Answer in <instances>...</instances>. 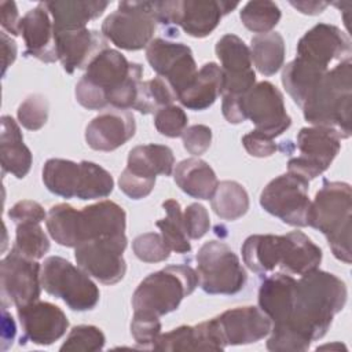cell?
<instances>
[{"instance_id":"cell-31","label":"cell","mask_w":352,"mask_h":352,"mask_svg":"<svg viewBox=\"0 0 352 352\" xmlns=\"http://www.w3.org/2000/svg\"><path fill=\"white\" fill-rule=\"evenodd\" d=\"M151 349L155 351H223L213 338L208 322L195 326H179L161 334Z\"/></svg>"},{"instance_id":"cell-40","label":"cell","mask_w":352,"mask_h":352,"mask_svg":"<svg viewBox=\"0 0 352 352\" xmlns=\"http://www.w3.org/2000/svg\"><path fill=\"white\" fill-rule=\"evenodd\" d=\"M280 10L274 1L258 0L246 3L241 12L239 18L245 28L254 33H270L280 21Z\"/></svg>"},{"instance_id":"cell-17","label":"cell","mask_w":352,"mask_h":352,"mask_svg":"<svg viewBox=\"0 0 352 352\" xmlns=\"http://www.w3.org/2000/svg\"><path fill=\"white\" fill-rule=\"evenodd\" d=\"M214 51L221 63L223 95L243 96L256 84L249 47L238 36L224 34Z\"/></svg>"},{"instance_id":"cell-4","label":"cell","mask_w":352,"mask_h":352,"mask_svg":"<svg viewBox=\"0 0 352 352\" xmlns=\"http://www.w3.org/2000/svg\"><path fill=\"white\" fill-rule=\"evenodd\" d=\"M352 190L348 183L323 180L311 202L308 226L320 231L336 258L351 264Z\"/></svg>"},{"instance_id":"cell-37","label":"cell","mask_w":352,"mask_h":352,"mask_svg":"<svg viewBox=\"0 0 352 352\" xmlns=\"http://www.w3.org/2000/svg\"><path fill=\"white\" fill-rule=\"evenodd\" d=\"M162 208L166 212V217L158 220L155 226L160 228L164 241L169 249L176 253H188L191 250V245L186 232L180 204L176 199H166L162 204Z\"/></svg>"},{"instance_id":"cell-34","label":"cell","mask_w":352,"mask_h":352,"mask_svg":"<svg viewBox=\"0 0 352 352\" xmlns=\"http://www.w3.org/2000/svg\"><path fill=\"white\" fill-rule=\"evenodd\" d=\"M250 58L263 76H272L283 66L285 40L280 33L270 32L257 34L250 40Z\"/></svg>"},{"instance_id":"cell-18","label":"cell","mask_w":352,"mask_h":352,"mask_svg":"<svg viewBox=\"0 0 352 352\" xmlns=\"http://www.w3.org/2000/svg\"><path fill=\"white\" fill-rule=\"evenodd\" d=\"M297 58L329 69L334 60L351 59V40L337 26L318 23L298 40Z\"/></svg>"},{"instance_id":"cell-39","label":"cell","mask_w":352,"mask_h":352,"mask_svg":"<svg viewBox=\"0 0 352 352\" xmlns=\"http://www.w3.org/2000/svg\"><path fill=\"white\" fill-rule=\"evenodd\" d=\"M176 99L177 95L169 82L157 76L151 80L142 81L133 110H138L142 114H150L161 107L172 104Z\"/></svg>"},{"instance_id":"cell-23","label":"cell","mask_w":352,"mask_h":352,"mask_svg":"<svg viewBox=\"0 0 352 352\" xmlns=\"http://www.w3.org/2000/svg\"><path fill=\"white\" fill-rule=\"evenodd\" d=\"M19 34H22L26 44V56H33L45 63L58 60L55 28L44 3H38L21 18Z\"/></svg>"},{"instance_id":"cell-48","label":"cell","mask_w":352,"mask_h":352,"mask_svg":"<svg viewBox=\"0 0 352 352\" xmlns=\"http://www.w3.org/2000/svg\"><path fill=\"white\" fill-rule=\"evenodd\" d=\"M118 186L120 190L131 199H142L153 191L155 186V179L143 177L125 168L120 175Z\"/></svg>"},{"instance_id":"cell-19","label":"cell","mask_w":352,"mask_h":352,"mask_svg":"<svg viewBox=\"0 0 352 352\" xmlns=\"http://www.w3.org/2000/svg\"><path fill=\"white\" fill-rule=\"evenodd\" d=\"M22 326L21 344L30 341L37 345H51L66 333L69 320L65 312L55 304L34 301L16 308Z\"/></svg>"},{"instance_id":"cell-33","label":"cell","mask_w":352,"mask_h":352,"mask_svg":"<svg viewBox=\"0 0 352 352\" xmlns=\"http://www.w3.org/2000/svg\"><path fill=\"white\" fill-rule=\"evenodd\" d=\"M173 165L175 155L168 146L150 143L136 146L129 151L126 169L143 177L155 179L157 175H172Z\"/></svg>"},{"instance_id":"cell-43","label":"cell","mask_w":352,"mask_h":352,"mask_svg":"<svg viewBox=\"0 0 352 352\" xmlns=\"http://www.w3.org/2000/svg\"><path fill=\"white\" fill-rule=\"evenodd\" d=\"M104 342L106 337L99 327L91 324H80L70 330L69 336L60 346V351L92 352L102 349Z\"/></svg>"},{"instance_id":"cell-13","label":"cell","mask_w":352,"mask_h":352,"mask_svg":"<svg viewBox=\"0 0 352 352\" xmlns=\"http://www.w3.org/2000/svg\"><path fill=\"white\" fill-rule=\"evenodd\" d=\"M216 341L226 349L228 345H246L265 338L272 327L271 319L257 307H238L209 319Z\"/></svg>"},{"instance_id":"cell-15","label":"cell","mask_w":352,"mask_h":352,"mask_svg":"<svg viewBox=\"0 0 352 352\" xmlns=\"http://www.w3.org/2000/svg\"><path fill=\"white\" fill-rule=\"evenodd\" d=\"M146 58L151 69L169 82L177 96L192 82L198 72L191 48L183 43L154 38L146 47Z\"/></svg>"},{"instance_id":"cell-44","label":"cell","mask_w":352,"mask_h":352,"mask_svg":"<svg viewBox=\"0 0 352 352\" xmlns=\"http://www.w3.org/2000/svg\"><path fill=\"white\" fill-rule=\"evenodd\" d=\"M135 256L144 263L165 261L170 256V249L161 234L146 232L138 235L132 242Z\"/></svg>"},{"instance_id":"cell-6","label":"cell","mask_w":352,"mask_h":352,"mask_svg":"<svg viewBox=\"0 0 352 352\" xmlns=\"http://www.w3.org/2000/svg\"><path fill=\"white\" fill-rule=\"evenodd\" d=\"M135 62L121 52L106 48L87 67L76 84V99L88 110H102L109 106L107 98L129 77Z\"/></svg>"},{"instance_id":"cell-52","label":"cell","mask_w":352,"mask_h":352,"mask_svg":"<svg viewBox=\"0 0 352 352\" xmlns=\"http://www.w3.org/2000/svg\"><path fill=\"white\" fill-rule=\"evenodd\" d=\"M0 21L4 30L12 36L19 34L21 18L18 14L16 4L14 1H1L0 3Z\"/></svg>"},{"instance_id":"cell-11","label":"cell","mask_w":352,"mask_h":352,"mask_svg":"<svg viewBox=\"0 0 352 352\" xmlns=\"http://www.w3.org/2000/svg\"><path fill=\"white\" fill-rule=\"evenodd\" d=\"M126 243L125 232L87 241L76 248L74 258L89 276L103 285H114L126 272V263L122 256Z\"/></svg>"},{"instance_id":"cell-38","label":"cell","mask_w":352,"mask_h":352,"mask_svg":"<svg viewBox=\"0 0 352 352\" xmlns=\"http://www.w3.org/2000/svg\"><path fill=\"white\" fill-rule=\"evenodd\" d=\"M114 180L111 175L100 165L91 161L80 162V180L76 197L85 199L106 198L111 194Z\"/></svg>"},{"instance_id":"cell-45","label":"cell","mask_w":352,"mask_h":352,"mask_svg":"<svg viewBox=\"0 0 352 352\" xmlns=\"http://www.w3.org/2000/svg\"><path fill=\"white\" fill-rule=\"evenodd\" d=\"M131 334L139 346L153 348L157 338L161 336L160 316L146 311H133Z\"/></svg>"},{"instance_id":"cell-5","label":"cell","mask_w":352,"mask_h":352,"mask_svg":"<svg viewBox=\"0 0 352 352\" xmlns=\"http://www.w3.org/2000/svg\"><path fill=\"white\" fill-rule=\"evenodd\" d=\"M198 285V274L190 265H168L139 283L132 296V308L157 316L166 315L176 311L182 300L191 294Z\"/></svg>"},{"instance_id":"cell-10","label":"cell","mask_w":352,"mask_h":352,"mask_svg":"<svg viewBox=\"0 0 352 352\" xmlns=\"http://www.w3.org/2000/svg\"><path fill=\"white\" fill-rule=\"evenodd\" d=\"M309 182L292 173L272 179L261 191L260 205L270 214L293 227H307L311 208Z\"/></svg>"},{"instance_id":"cell-28","label":"cell","mask_w":352,"mask_h":352,"mask_svg":"<svg viewBox=\"0 0 352 352\" xmlns=\"http://www.w3.org/2000/svg\"><path fill=\"white\" fill-rule=\"evenodd\" d=\"M173 179L183 192L198 199H210L219 184L212 166L201 158L180 161L173 170Z\"/></svg>"},{"instance_id":"cell-2","label":"cell","mask_w":352,"mask_h":352,"mask_svg":"<svg viewBox=\"0 0 352 352\" xmlns=\"http://www.w3.org/2000/svg\"><path fill=\"white\" fill-rule=\"evenodd\" d=\"M45 226L56 243L77 248L87 241L124 234L126 214L118 204L107 199L81 210L69 204H58L48 210Z\"/></svg>"},{"instance_id":"cell-54","label":"cell","mask_w":352,"mask_h":352,"mask_svg":"<svg viewBox=\"0 0 352 352\" xmlns=\"http://www.w3.org/2000/svg\"><path fill=\"white\" fill-rule=\"evenodd\" d=\"M1 50H3V72L1 74H6V70L8 66L15 60L16 58V43L7 36L6 32H1Z\"/></svg>"},{"instance_id":"cell-12","label":"cell","mask_w":352,"mask_h":352,"mask_svg":"<svg viewBox=\"0 0 352 352\" xmlns=\"http://www.w3.org/2000/svg\"><path fill=\"white\" fill-rule=\"evenodd\" d=\"M298 157L287 162V172L309 182L329 169L341 148V138L323 126L301 128L297 133Z\"/></svg>"},{"instance_id":"cell-49","label":"cell","mask_w":352,"mask_h":352,"mask_svg":"<svg viewBox=\"0 0 352 352\" xmlns=\"http://www.w3.org/2000/svg\"><path fill=\"white\" fill-rule=\"evenodd\" d=\"M183 146L184 148L195 157L202 155L212 143V129L202 124H195L184 129L183 135Z\"/></svg>"},{"instance_id":"cell-8","label":"cell","mask_w":352,"mask_h":352,"mask_svg":"<svg viewBox=\"0 0 352 352\" xmlns=\"http://www.w3.org/2000/svg\"><path fill=\"white\" fill-rule=\"evenodd\" d=\"M195 260L199 286L205 293L230 296L245 287L248 275L239 257L224 242H205Z\"/></svg>"},{"instance_id":"cell-46","label":"cell","mask_w":352,"mask_h":352,"mask_svg":"<svg viewBox=\"0 0 352 352\" xmlns=\"http://www.w3.org/2000/svg\"><path fill=\"white\" fill-rule=\"evenodd\" d=\"M187 114L179 106L169 104L161 107L154 114V125L157 131L166 138H179L187 128Z\"/></svg>"},{"instance_id":"cell-24","label":"cell","mask_w":352,"mask_h":352,"mask_svg":"<svg viewBox=\"0 0 352 352\" xmlns=\"http://www.w3.org/2000/svg\"><path fill=\"white\" fill-rule=\"evenodd\" d=\"M296 282L292 275L278 272L265 278L258 289V308L271 319L272 324L283 323L292 309Z\"/></svg>"},{"instance_id":"cell-56","label":"cell","mask_w":352,"mask_h":352,"mask_svg":"<svg viewBox=\"0 0 352 352\" xmlns=\"http://www.w3.org/2000/svg\"><path fill=\"white\" fill-rule=\"evenodd\" d=\"M1 337H3V349L6 346V342L10 341L12 344L14 337H15V323L12 318L8 315L6 307L3 309V324H1Z\"/></svg>"},{"instance_id":"cell-3","label":"cell","mask_w":352,"mask_h":352,"mask_svg":"<svg viewBox=\"0 0 352 352\" xmlns=\"http://www.w3.org/2000/svg\"><path fill=\"white\" fill-rule=\"evenodd\" d=\"M352 62L337 63L327 70L302 104L307 122L334 131L341 139L351 136Z\"/></svg>"},{"instance_id":"cell-36","label":"cell","mask_w":352,"mask_h":352,"mask_svg":"<svg viewBox=\"0 0 352 352\" xmlns=\"http://www.w3.org/2000/svg\"><path fill=\"white\" fill-rule=\"evenodd\" d=\"M213 212L223 220H236L249 209V195L242 184L234 180L220 182L210 198Z\"/></svg>"},{"instance_id":"cell-27","label":"cell","mask_w":352,"mask_h":352,"mask_svg":"<svg viewBox=\"0 0 352 352\" xmlns=\"http://www.w3.org/2000/svg\"><path fill=\"white\" fill-rule=\"evenodd\" d=\"M223 94V72L214 62L205 63L195 74L192 82L177 96L182 106L201 111L212 106Z\"/></svg>"},{"instance_id":"cell-22","label":"cell","mask_w":352,"mask_h":352,"mask_svg":"<svg viewBox=\"0 0 352 352\" xmlns=\"http://www.w3.org/2000/svg\"><path fill=\"white\" fill-rule=\"evenodd\" d=\"M238 7V3L217 0H176L175 26L188 36L204 38L220 23L221 18Z\"/></svg>"},{"instance_id":"cell-42","label":"cell","mask_w":352,"mask_h":352,"mask_svg":"<svg viewBox=\"0 0 352 352\" xmlns=\"http://www.w3.org/2000/svg\"><path fill=\"white\" fill-rule=\"evenodd\" d=\"M48 111V99L41 94H32L19 104L16 116L23 128L29 131H38L45 125Z\"/></svg>"},{"instance_id":"cell-32","label":"cell","mask_w":352,"mask_h":352,"mask_svg":"<svg viewBox=\"0 0 352 352\" xmlns=\"http://www.w3.org/2000/svg\"><path fill=\"white\" fill-rule=\"evenodd\" d=\"M327 70L305 59L296 58L283 66L282 84L293 102L302 107Z\"/></svg>"},{"instance_id":"cell-55","label":"cell","mask_w":352,"mask_h":352,"mask_svg":"<svg viewBox=\"0 0 352 352\" xmlns=\"http://www.w3.org/2000/svg\"><path fill=\"white\" fill-rule=\"evenodd\" d=\"M290 6H293L296 10H298L302 14L318 15L329 6V3H323V1H290Z\"/></svg>"},{"instance_id":"cell-25","label":"cell","mask_w":352,"mask_h":352,"mask_svg":"<svg viewBox=\"0 0 352 352\" xmlns=\"http://www.w3.org/2000/svg\"><path fill=\"white\" fill-rule=\"evenodd\" d=\"M0 160L3 173L8 172L18 179L25 177L32 166V153L23 143L19 125L10 116L1 117Z\"/></svg>"},{"instance_id":"cell-51","label":"cell","mask_w":352,"mask_h":352,"mask_svg":"<svg viewBox=\"0 0 352 352\" xmlns=\"http://www.w3.org/2000/svg\"><path fill=\"white\" fill-rule=\"evenodd\" d=\"M8 217L15 223H29V221H34V223H41L47 219V213L44 210V208L36 202V201H30V199H23L16 202L10 210H8Z\"/></svg>"},{"instance_id":"cell-20","label":"cell","mask_w":352,"mask_h":352,"mask_svg":"<svg viewBox=\"0 0 352 352\" xmlns=\"http://www.w3.org/2000/svg\"><path fill=\"white\" fill-rule=\"evenodd\" d=\"M58 60L66 73L72 74L76 69H87L88 65L107 48L102 32L87 28L55 32Z\"/></svg>"},{"instance_id":"cell-41","label":"cell","mask_w":352,"mask_h":352,"mask_svg":"<svg viewBox=\"0 0 352 352\" xmlns=\"http://www.w3.org/2000/svg\"><path fill=\"white\" fill-rule=\"evenodd\" d=\"M12 249L29 258L38 260L50 250V239L40 223H19L16 224L15 243Z\"/></svg>"},{"instance_id":"cell-50","label":"cell","mask_w":352,"mask_h":352,"mask_svg":"<svg viewBox=\"0 0 352 352\" xmlns=\"http://www.w3.org/2000/svg\"><path fill=\"white\" fill-rule=\"evenodd\" d=\"M242 144L252 157H257V158L271 157L278 148L272 138L267 136L265 133L257 129L246 133L242 138Z\"/></svg>"},{"instance_id":"cell-1","label":"cell","mask_w":352,"mask_h":352,"mask_svg":"<svg viewBox=\"0 0 352 352\" xmlns=\"http://www.w3.org/2000/svg\"><path fill=\"white\" fill-rule=\"evenodd\" d=\"M348 297V290L334 274L315 270L296 282L290 314L283 323L272 324L267 349L272 352H302L322 338Z\"/></svg>"},{"instance_id":"cell-7","label":"cell","mask_w":352,"mask_h":352,"mask_svg":"<svg viewBox=\"0 0 352 352\" xmlns=\"http://www.w3.org/2000/svg\"><path fill=\"white\" fill-rule=\"evenodd\" d=\"M40 278L43 289L73 311H89L99 302V289L89 275L63 257H47Z\"/></svg>"},{"instance_id":"cell-47","label":"cell","mask_w":352,"mask_h":352,"mask_svg":"<svg viewBox=\"0 0 352 352\" xmlns=\"http://www.w3.org/2000/svg\"><path fill=\"white\" fill-rule=\"evenodd\" d=\"M184 227L188 238L199 239L210 228V219L206 208L198 202L191 204L186 208L183 213Z\"/></svg>"},{"instance_id":"cell-14","label":"cell","mask_w":352,"mask_h":352,"mask_svg":"<svg viewBox=\"0 0 352 352\" xmlns=\"http://www.w3.org/2000/svg\"><path fill=\"white\" fill-rule=\"evenodd\" d=\"M242 110L256 129L270 138L282 135L290 125L292 118L286 113L282 92L270 81H261L242 96Z\"/></svg>"},{"instance_id":"cell-21","label":"cell","mask_w":352,"mask_h":352,"mask_svg":"<svg viewBox=\"0 0 352 352\" xmlns=\"http://www.w3.org/2000/svg\"><path fill=\"white\" fill-rule=\"evenodd\" d=\"M135 117L129 110L106 109L85 128V142L98 151H113L133 138Z\"/></svg>"},{"instance_id":"cell-29","label":"cell","mask_w":352,"mask_h":352,"mask_svg":"<svg viewBox=\"0 0 352 352\" xmlns=\"http://www.w3.org/2000/svg\"><path fill=\"white\" fill-rule=\"evenodd\" d=\"M50 15L52 16L55 32L82 29L92 19H96L107 8L109 1L88 0H63L44 1Z\"/></svg>"},{"instance_id":"cell-30","label":"cell","mask_w":352,"mask_h":352,"mask_svg":"<svg viewBox=\"0 0 352 352\" xmlns=\"http://www.w3.org/2000/svg\"><path fill=\"white\" fill-rule=\"evenodd\" d=\"M242 258L246 267L257 274H267L279 268L283 256L282 235L256 234L245 239Z\"/></svg>"},{"instance_id":"cell-53","label":"cell","mask_w":352,"mask_h":352,"mask_svg":"<svg viewBox=\"0 0 352 352\" xmlns=\"http://www.w3.org/2000/svg\"><path fill=\"white\" fill-rule=\"evenodd\" d=\"M221 111L224 118L230 124H241L246 121V117L242 110V96H230L223 95Z\"/></svg>"},{"instance_id":"cell-35","label":"cell","mask_w":352,"mask_h":352,"mask_svg":"<svg viewBox=\"0 0 352 352\" xmlns=\"http://www.w3.org/2000/svg\"><path fill=\"white\" fill-rule=\"evenodd\" d=\"M80 180V162L63 158H50L43 168V183L55 195L76 197Z\"/></svg>"},{"instance_id":"cell-16","label":"cell","mask_w":352,"mask_h":352,"mask_svg":"<svg viewBox=\"0 0 352 352\" xmlns=\"http://www.w3.org/2000/svg\"><path fill=\"white\" fill-rule=\"evenodd\" d=\"M41 265L15 249L0 263L1 293L16 308L38 300L41 292Z\"/></svg>"},{"instance_id":"cell-9","label":"cell","mask_w":352,"mask_h":352,"mask_svg":"<svg viewBox=\"0 0 352 352\" xmlns=\"http://www.w3.org/2000/svg\"><path fill=\"white\" fill-rule=\"evenodd\" d=\"M155 23L153 1H120L103 21L102 34L121 50L138 51L151 43Z\"/></svg>"},{"instance_id":"cell-26","label":"cell","mask_w":352,"mask_h":352,"mask_svg":"<svg viewBox=\"0 0 352 352\" xmlns=\"http://www.w3.org/2000/svg\"><path fill=\"white\" fill-rule=\"evenodd\" d=\"M283 257L279 268L289 275H305L319 268L322 249L301 231L282 235Z\"/></svg>"}]
</instances>
